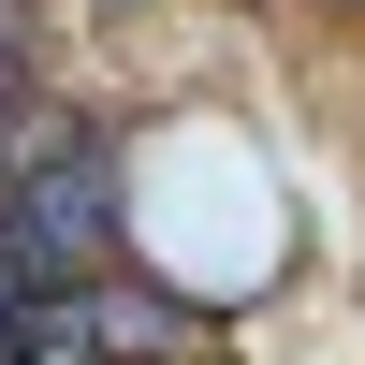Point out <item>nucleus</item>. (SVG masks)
<instances>
[{"label":"nucleus","mask_w":365,"mask_h":365,"mask_svg":"<svg viewBox=\"0 0 365 365\" xmlns=\"http://www.w3.org/2000/svg\"><path fill=\"white\" fill-rule=\"evenodd\" d=\"M0 44H15V0H0Z\"/></svg>","instance_id":"nucleus-3"},{"label":"nucleus","mask_w":365,"mask_h":365,"mask_svg":"<svg viewBox=\"0 0 365 365\" xmlns=\"http://www.w3.org/2000/svg\"><path fill=\"white\" fill-rule=\"evenodd\" d=\"M103 15H146V0H103Z\"/></svg>","instance_id":"nucleus-4"},{"label":"nucleus","mask_w":365,"mask_h":365,"mask_svg":"<svg viewBox=\"0 0 365 365\" xmlns=\"http://www.w3.org/2000/svg\"><path fill=\"white\" fill-rule=\"evenodd\" d=\"M0 103H29V44H0Z\"/></svg>","instance_id":"nucleus-2"},{"label":"nucleus","mask_w":365,"mask_h":365,"mask_svg":"<svg viewBox=\"0 0 365 365\" xmlns=\"http://www.w3.org/2000/svg\"><path fill=\"white\" fill-rule=\"evenodd\" d=\"M0 278L15 292L117 278V132L103 117H58V132L0 146Z\"/></svg>","instance_id":"nucleus-1"}]
</instances>
